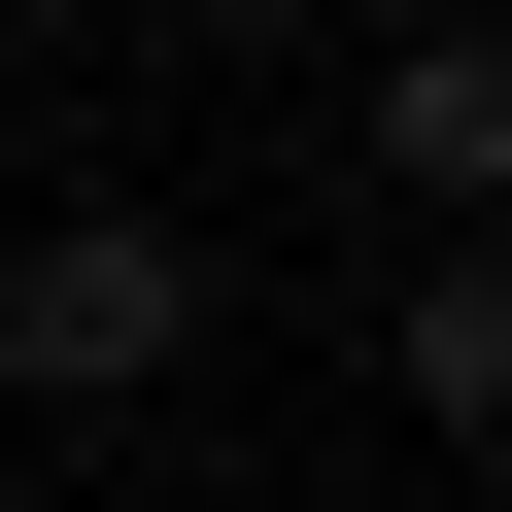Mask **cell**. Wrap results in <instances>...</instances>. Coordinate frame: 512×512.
Instances as JSON below:
<instances>
[{"label": "cell", "mask_w": 512, "mask_h": 512, "mask_svg": "<svg viewBox=\"0 0 512 512\" xmlns=\"http://www.w3.org/2000/svg\"><path fill=\"white\" fill-rule=\"evenodd\" d=\"M342 137H376L444 239H512V35H376V103H342Z\"/></svg>", "instance_id": "2"}, {"label": "cell", "mask_w": 512, "mask_h": 512, "mask_svg": "<svg viewBox=\"0 0 512 512\" xmlns=\"http://www.w3.org/2000/svg\"><path fill=\"white\" fill-rule=\"evenodd\" d=\"M205 376V239L171 205H0V410H171Z\"/></svg>", "instance_id": "1"}, {"label": "cell", "mask_w": 512, "mask_h": 512, "mask_svg": "<svg viewBox=\"0 0 512 512\" xmlns=\"http://www.w3.org/2000/svg\"><path fill=\"white\" fill-rule=\"evenodd\" d=\"M376 376H410V444H512V239H444V274L376 308Z\"/></svg>", "instance_id": "3"}]
</instances>
